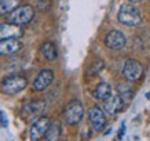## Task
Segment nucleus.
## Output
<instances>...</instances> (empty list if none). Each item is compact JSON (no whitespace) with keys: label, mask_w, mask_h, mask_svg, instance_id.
Segmentation results:
<instances>
[{"label":"nucleus","mask_w":150,"mask_h":141,"mask_svg":"<svg viewBox=\"0 0 150 141\" xmlns=\"http://www.w3.org/2000/svg\"><path fill=\"white\" fill-rule=\"evenodd\" d=\"M33 17H35V9L30 4L18 6L17 9H14L11 13L6 15L7 22L14 24V25H19V26L28 25L33 19Z\"/></svg>","instance_id":"f257e3e1"},{"label":"nucleus","mask_w":150,"mask_h":141,"mask_svg":"<svg viewBox=\"0 0 150 141\" xmlns=\"http://www.w3.org/2000/svg\"><path fill=\"white\" fill-rule=\"evenodd\" d=\"M28 86V80L25 76L21 75H13V76L4 77L0 83V90L7 96H14L18 94L22 90H25Z\"/></svg>","instance_id":"f03ea898"},{"label":"nucleus","mask_w":150,"mask_h":141,"mask_svg":"<svg viewBox=\"0 0 150 141\" xmlns=\"http://www.w3.org/2000/svg\"><path fill=\"white\" fill-rule=\"evenodd\" d=\"M117 19L125 26H138L142 22V15L134 4H123L118 10Z\"/></svg>","instance_id":"7ed1b4c3"},{"label":"nucleus","mask_w":150,"mask_h":141,"mask_svg":"<svg viewBox=\"0 0 150 141\" xmlns=\"http://www.w3.org/2000/svg\"><path fill=\"white\" fill-rule=\"evenodd\" d=\"M83 116H84V107L81 101L79 100H72L64 111V118L68 125H77L81 122Z\"/></svg>","instance_id":"20e7f679"},{"label":"nucleus","mask_w":150,"mask_h":141,"mask_svg":"<svg viewBox=\"0 0 150 141\" xmlns=\"http://www.w3.org/2000/svg\"><path fill=\"white\" fill-rule=\"evenodd\" d=\"M51 125V120L48 116H39L36 120L32 122V126L29 129V138L30 140H40L48 132V127Z\"/></svg>","instance_id":"39448f33"},{"label":"nucleus","mask_w":150,"mask_h":141,"mask_svg":"<svg viewBox=\"0 0 150 141\" xmlns=\"http://www.w3.org/2000/svg\"><path fill=\"white\" fill-rule=\"evenodd\" d=\"M46 108V102L43 100H33V101H29L26 104L22 107V118L28 122H33V120H36V116L44 111Z\"/></svg>","instance_id":"423d86ee"},{"label":"nucleus","mask_w":150,"mask_h":141,"mask_svg":"<svg viewBox=\"0 0 150 141\" xmlns=\"http://www.w3.org/2000/svg\"><path fill=\"white\" fill-rule=\"evenodd\" d=\"M123 75L129 82H137L143 75V67L137 59H127L123 67Z\"/></svg>","instance_id":"0eeeda50"},{"label":"nucleus","mask_w":150,"mask_h":141,"mask_svg":"<svg viewBox=\"0 0 150 141\" xmlns=\"http://www.w3.org/2000/svg\"><path fill=\"white\" fill-rule=\"evenodd\" d=\"M103 43L110 50H120L127 44V39H125V36H124V33L121 31L113 29V31L106 33Z\"/></svg>","instance_id":"6e6552de"},{"label":"nucleus","mask_w":150,"mask_h":141,"mask_svg":"<svg viewBox=\"0 0 150 141\" xmlns=\"http://www.w3.org/2000/svg\"><path fill=\"white\" fill-rule=\"evenodd\" d=\"M88 118H90L91 126L96 132H102L105 129V126H106V115H105L103 109L100 107H98V105L91 107L90 111H88Z\"/></svg>","instance_id":"1a4fd4ad"},{"label":"nucleus","mask_w":150,"mask_h":141,"mask_svg":"<svg viewBox=\"0 0 150 141\" xmlns=\"http://www.w3.org/2000/svg\"><path fill=\"white\" fill-rule=\"evenodd\" d=\"M23 35V29L19 25H14L10 22L0 24V40L6 39H19Z\"/></svg>","instance_id":"9d476101"},{"label":"nucleus","mask_w":150,"mask_h":141,"mask_svg":"<svg viewBox=\"0 0 150 141\" xmlns=\"http://www.w3.org/2000/svg\"><path fill=\"white\" fill-rule=\"evenodd\" d=\"M54 80V72L51 69H43L39 72L33 82V90L35 91H43L50 86Z\"/></svg>","instance_id":"9b49d317"},{"label":"nucleus","mask_w":150,"mask_h":141,"mask_svg":"<svg viewBox=\"0 0 150 141\" xmlns=\"http://www.w3.org/2000/svg\"><path fill=\"white\" fill-rule=\"evenodd\" d=\"M103 102H105L103 104L105 111H106V114H109V115H114V114H117V112H120L124 108V105H125V102H124V100L121 98L120 94H112Z\"/></svg>","instance_id":"f8f14e48"},{"label":"nucleus","mask_w":150,"mask_h":141,"mask_svg":"<svg viewBox=\"0 0 150 141\" xmlns=\"http://www.w3.org/2000/svg\"><path fill=\"white\" fill-rule=\"evenodd\" d=\"M22 43L18 39H6L0 40V55H10L14 54L22 49Z\"/></svg>","instance_id":"ddd939ff"},{"label":"nucleus","mask_w":150,"mask_h":141,"mask_svg":"<svg viewBox=\"0 0 150 141\" xmlns=\"http://www.w3.org/2000/svg\"><path fill=\"white\" fill-rule=\"evenodd\" d=\"M40 53L48 61H55L58 58V50H57V47L52 42H44L40 46Z\"/></svg>","instance_id":"4468645a"},{"label":"nucleus","mask_w":150,"mask_h":141,"mask_svg":"<svg viewBox=\"0 0 150 141\" xmlns=\"http://www.w3.org/2000/svg\"><path fill=\"white\" fill-rule=\"evenodd\" d=\"M94 96H95V98H98L100 101L108 100L112 96V87H110V84H108V83H105V82L99 83L96 86L95 91H94Z\"/></svg>","instance_id":"2eb2a0df"},{"label":"nucleus","mask_w":150,"mask_h":141,"mask_svg":"<svg viewBox=\"0 0 150 141\" xmlns=\"http://www.w3.org/2000/svg\"><path fill=\"white\" fill-rule=\"evenodd\" d=\"M21 3V0H0V17L7 15L14 9H17Z\"/></svg>","instance_id":"dca6fc26"},{"label":"nucleus","mask_w":150,"mask_h":141,"mask_svg":"<svg viewBox=\"0 0 150 141\" xmlns=\"http://www.w3.org/2000/svg\"><path fill=\"white\" fill-rule=\"evenodd\" d=\"M59 136H61V125L58 122L51 123L50 127H48V132L46 134V138L50 141H55L59 138Z\"/></svg>","instance_id":"f3484780"},{"label":"nucleus","mask_w":150,"mask_h":141,"mask_svg":"<svg viewBox=\"0 0 150 141\" xmlns=\"http://www.w3.org/2000/svg\"><path fill=\"white\" fill-rule=\"evenodd\" d=\"M105 67V62L102 61V59H95V62L94 64H91V67L88 68V72L90 75H96V73H99L102 69H103Z\"/></svg>","instance_id":"a211bd4d"},{"label":"nucleus","mask_w":150,"mask_h":141,"mask_svg":"<svg viewBox=\"0 0 150 141\" xmlns=\"http://www.w3.org/2000/svg\"><path fill=\"white\" fill-rule=\"evenodd\" d=\"M118 94L121 96V98L124 100V102H125V104H128V102H129V100L132 98V91L129 90V87H121Z\"/></svg>","instance_id":"6ab92c4d"},{"label":"nucleus","mask_w":150,"mask_h":141,"mask_svg":"<svg viewBox=\"0 0 150 141\" xmlns=\"http://www.w3.org/2000/svg\"><path fill=\"white\" fill-rule=\"evenodd\" d=\"M51 7V0H39L37 3V9L40 11H48Z\"/></svg>","instance_id":"aec40b11"},{"label":"nucleus","mask_w":150,"mask_h":141,"mask_svg":"<svg viewBox=\"0 0 150 141\" xmlns=\"http://www.w3.org/2000/svg\"><path fill=\"white\" fill-rule=\"evenodd\" d=\"M0 125H1L3 127H7V126H8V119H7L6 114L1 109H0Z\"/></svg>","instance_id":"412c9836"},{"label":"nucleus","mask_w":150,"mask_h":141,"mask_svg":"<svg viewBox=\"0 0 150 141\" xmlns=\"http://www.w3.org/2000/svg\"><path fill=\"white\" fill-rule=\"evenodd\" d=\"M124 129H125V125H121V127H120V132H118V138H121L124 136Z\"/></svg>","instance_id":"4be33fe9"},{"label":"nucleus","mask_w":150,"mask_h":141,"mask_svg":"<svg viewBox=\"0 0 150 141\" xmlns=\"http://www.w3.org/2000/svg\"><path fill=\"white\" fill-rule=\"evenodd\" d=\"M129 1H131V3H139L141 0H129Z\"/></svg>","instance_id":"5701e85b"}]
</instances>
